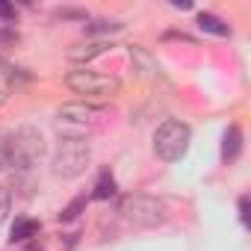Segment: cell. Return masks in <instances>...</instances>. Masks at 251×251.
<instances>
[{"mask_svg": "<svg viewBox=\"0 0 251 251\" xmlns=\"http://www.w3.org/2000/svg\"><path fill=\"white\" fill-rule=\"evenodd\" d=\"M39 230H42V225H39L36 219H15V225H12V230H9V242L15 245V242L39 239Z\"/></svg>", "mask_w": 251, "mask_h": 251, "instance_id": "cell-9", "label": "cell"}, {"mask_svg": "<svg viewBox=\"0 0 251 251\" xmlns=\"http://www.w3.org/2000/svg\"><path fill=\"white\" fill-rule=\"evenodd\" d=\"M24 251H45V248H42V245H39V239H30V242H27V248H24Z\"/></svg>", "mask_w": 251, "mask_h": 251, "instance_id": "cell-22", "label": "cell"}, {"mask_svg": "<svg viewBox=\"0 0 251 251\" xmlns=\"http://www.w3.org/2000/svg\"><path fill=\"white\" fill-rule=\"evenodd\" d=\"M106 48H112L109 42H80V45H71L68 48V59L74 62V65H86V62H92L95 56H100V53H106Z\"/></svg>", "mask_w": 251, "mask_h": 251, "instance_id": "cell-7", "label": "cell"}, {"mask_svg": "<svg viewBox=\"0 0 251 251\" xmlns=\"http://www.w3.org/2000/svg\"><path fill=\"white\" fill-rule=\"evenodd\" d=\"M9 210H12V192H9V186L0 183V225L9 219Z\"/></svg>", "mask_w": 251, "mask_h": 251, "instance_id": "cell-16", "label": "cell"}, {"mask_svg": "<svg viewBox=\"0 0 251 251\" xmlns=\"http://www.w3.org/2000/svg\"><path fill=\"white\" fill-rule=\"evenodd\" d=\"M68 89L83 95V98H112L118 95L121 89V80L112 77V74H100V71H89V68H80V71H71L65 77Z\"/></svg>", "mask_w": 251, "mask_h": 251, "instance_id": "cell-6", "label": "cell"}, {"mask_svg": "<svg viewBox=\"0 0 251 251\" xmlns=\"http://www.w3.org/2000/svg\"><path fill=\"white\" fill-rule=\"evenodd\" d=\"M124 24H118V21H92V24H86V33L89 36H100V33H118Z\"/></svg>", "mask_w": 251, "mask_h": 251, "instance_id": "cell-14", "label": "cell"}, {"mask_svg": "<svg viewBox=\"0 0 251 251\" xmlns=\"http://www.w3.org/2000/svg\"><path fill=\"white\" fill-rule=\"evenodd\" d=\"M12 83H18V68H12L3 56H0V92H6Z\"/></svg>", "mask_w": 251, "mask_h": 251, "instance_id": "cell-13", "label": "cell"}, {"mask_svg": "<svg viewBox=\"0 0 251 251\" xmlns=\"http://www.w3.org/2000/svg\"><path fill=\"white\" fill-rule=\"evenodd\" d=\"M109 118L106 106L89 103V100H77V103H65L56 112V130L68 139H86L92 130H98L100 124Z\"/></svg>", "mask_w": 251, "mask_h": 251, "instance_id": "cell-1", "label": "cell"}, {"mask_svg": "<svg viewBox=\"0 0 251 251\" xmlns=\"http://www.w3.org/2000/svg\"><path fill=\"white\" fill-rule=\"evenodd\" d=\"M6 103V92H0V106H3Z\"/></svg>", "mask_w": 251, "mask_h": 251, "instance_id": "cell-23", "label": "cell"}, {"mask_svg": "<svg viewBox=\"0 0 251 251\" xmlns=\"http://www.w3.org/2000/svg\"><path fill=\"white\" fill-rule=\"evenodd\" d=\"M239 151H242V130L236 127V124H230L227 133H225V139H222V160L225 163H233L239 157Z\"/></svg>", "mask_w": 251, "mask_h": 251, "instance_id": "cell-10", "label": "cell"}, {"mask_svg": "<svg viewBox=\"0 0 251 251\" xmlns=\"http://www.w3.org/2000/svg\"><path fill=\"white\" fill-rule=\"evenodd\" d=\"M130 59H133V65L139 68V77H142V80H148V83L160 80V65H157V59H154L145 48H130Z\"/></svg>", "mask_w": 251, "mask_h": 251, "instance_id": "cell-8", "label": "cell"}, {"mask_svg": "<svg viewBox=\"0 0 251 251\" xmlns=\"http://www.w3.org/2000/svg\"><path fill=\"white\" fill-rule=\"evenodd\" d=\"M59 15L62 18H80V21H86V12H80V9H62Z\"/></svg>", "mask_w": 251, "mask_h": 251, "instance_id": "cell-20", "label": "cell"}, {"mask_svg": "<svg viewBox=\"0 0 251 251\" xmlns=\"http://www.w3.org/2000/svg\"><path fill=\"white\" fill-rule=\"evenodd\" d=\"M198 27H201L204 33H210V36H219V39L230 36V27H227V24H225L222 18L210 15V12H201V15H198Z\"/></svg>", "mask_w": 251, "mask_h": 251, "instance_id": "cell-11", "label": "cell"}, {"mask_svg": "<svg viewBox=\"0 0 251 251\" xmlns=\"http://www.w3.org/2000/svg\"><path fill=\"white\" fill-rule=\"evenodd\" d=\"M239 219L242 225H248V198H239Z\"/></svg>", "mask_w": 251, "mask_h": 251, "instance_id": "cell-21", "label": "cell"}, {"mask_svg": "<svg viewBox=\"0 0 251 251\" xmlns=\"http://www.w3.org/2000/svg\"><path fill=\"white\" fill-rule=\"evenodd\" d=\"M6 169V136L0 133V172Z\"/></svg>", "mask_w": 251, "mask_h": 251, "instance_id": "cell-19", "label": "cell"}, {"mask_svg": "<svg viewBox=\"0 0 251 251\" xmlns=\"http://www.w3.org/2000/svg\"><path fill=\"white\" fill-rule=\"evenodd\" d=\"M115 177L109 175V169H103L100 175H98V183H95V192H92V198H98V201H106V198H112L115 195Z\"/></svg>", "mask_w": 251, "mask_h": 251, "instance_id": "cell-12", "label": "cell"}, {"mask_svg": "<svg viewBox=\"0 0 251 251\" xmlns=\"http://www.w3.org/2000/svg\"><path fill=\"white\" fill-rule=\"evenodd\" d=\"M80 210H86V198H77V201H71L62 213H59V222H74L77 216H80Z\"/></svg>", "mask_w": 251, "mask_h": 251, "instance_id": "cell-17", "label": "cell"}, {"mask_svg": "<svg viewBox=\"0 0 251 251\" xmlns=\"http://www.w3.org/2000/svg\"><path fill=\"white\" fill-rule=\"evenodd\" d=\"M189 142H192L189 124H183V121H177V118H169V121L160 124L157 133H154V154H157L163 163H177V160L186 157Z\"/></svg>", "mask_w": 251, "mask_h": 251, "instance_id": "cell-3", "label": "cell"}, {"mask_svg": "<svg viewBox=\"0 0 251 251\" xmlns=\"http://www.w3.org/2000/svg\"><path fill=\"white\" fill-rule=\"evenodd\" d=\"M48 145H45V136L39 127H18L15 133L6 136V169H15V172H30L33 166L42 163Z\"/></svg>", "mask_w": 251, "mask_h": 251, "instance_id": "cell-2", "label": "cell"}, {"mask_svg": "<svg viewBox=\"0 0 251 251\" xmlns=\"http://www.w3.org/2000/svg\"><path fill=\"white\" fill-rule=\"evenodd\" d=\"M15 15H18V9L12 3H3V0H0V21H15Z\"/></svg>", "mask_w": 251, "mask_h": 251, "instance_id": "cell-18", "label": "cell"}, {"mask_svg": "<svg viewBox=\"0 0 251 251\" xmlns=\"http://www.w3.org/2000/svg\"><path fill=\"white\" fill-rule=\"evenodd\" d=\"M15 45H18V30L15 27H0V56Z\"/></svg>", "mask_w": 251, "mask_h": 251, "instance_id": "cell-15", "label": "cell"}, {"mask_svg": "<svg viewBox=\"0 0 251 251\" xmlns=\"http://www.w3.org/2000/svg\"><path fill=\"white\" fill-rule=\"evenodd\" d=\"M89 160H92V148L86 139H68L62 136L56 154H53V175L56 177H80L86 169H89Z\"/></svg>", "mask_w": 251, "mask_h": 251, "instance_id": "cell-5", "label": "cell"}, {"mask_svg": "<svg viewBox=\"0 0 251 251\" xmlns=\"http://www.w3.org/2000/svg\"><path fill=\"white\" fill-rule=\"evenodd\" d=\"M121 219H127L136 227H157L166 222V201L157 195H124L118 201Z\"/></svg>", "mask_w": 251, "mask_h": 251, "instance_id": "cell-4", "label": "cell"}]
</instances>
